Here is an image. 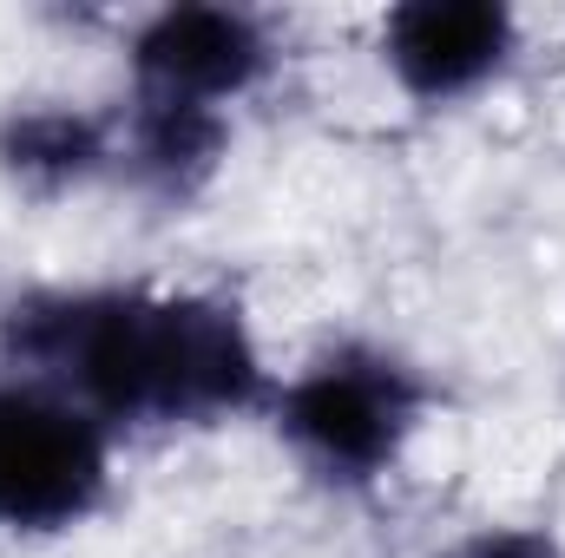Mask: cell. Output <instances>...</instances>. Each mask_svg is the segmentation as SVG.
Masks as SVG:
<instances>
[{
  "label": "cell",
  "mask_w": 565,
  "mask_h": 558,
  "mask_svg": "<svg viewBox=\"0 0 565 558\" xmlns=\"http://www.w3.org/2000/svg\"><path fill=\"white\" fill-rule=\"evenodd\" d=\"M513 46V13L493 0H415L388 13V66L408 93L454 99L480 86Z\"/></svg>",
  "instance_id": "cell-5"
},
{
  "label": "cell",
  "mask_w": 565,
  "mask_h": 558,
  "mask_svg": "<svg viewBox=\"0 0 565 558\" xmlns=\"http://www.w3.org/2000/svg\"><path fill=\"white\" fill-rule=\"evenodd\" d=\"M99 158V126L79 112H26L7 126V164L26 178H73Z\"/></svg>",
  "instance_id": "cell-6"
},
{
  "label": "cell",
  "mask_w": 565,
  "mask_h": 558,
  "mask_svg": "<svg viewBox=\"0 0 565 558\" xmlns=\"http://www.w3.org/2000/svg\"><path fill=\"white\" fill-rule=\"evenodd\" d=\"M13 348L119 420H204L257 395L231 309L198 296H79L13 309Z\"/></svg>",
  "instance_id": "cell-1"
},
{
  "label": "cell",
  "mask_w": 565,
  "mask_h": 558,
  "mask_svg": "<svg viewBox=\"0 0 565 558\" xmlns=\"http://www.w3.org/2000/svg\"><path fill=\"white\" fill-rule=\"evenodd\" d=\"M211 144H217V119H211V106H184V99H151V106H145L139 151H145L151 171L178 178V171L204 164Z\"/></svg>",
  "instance_id": "cell-7"
},
{
  "label": "cell",
  "mask_w": 565,
  "mask_h": 558,
  "mask_svg": "<svg viewBox=\"0 0 565 558\" xmlns=\"http://www.w3.org/2000/svg\"><path fill=\"white\" fill-rule=\"evenodd\" d=\"M467 558H553L540 539H520V533H507V539H480Z\"/></svg>",
  "instance_id": "cell-8"
},
{
  "label": "cell",
  "mask_w": 565,
  "mask_h": 558,
  "mask_svg": "<svg viewBox=\"0 0 565 558\" xmlns=\"http://www.w3.org/2000/svg\"><path fill=\"white\" fill-rule=\"evenodd\" d=\"M106 480L99 427L33 388H0V526L53 533L73 526Z\"/></svg>",
  "instance_id": "cell-2"
},
{
  "label": "cell",
  "mask_w": 565,
  "mask_h": 558,
  "mask_svg": "<svg viewBox=\"0 0 565 558\" xmlns=\"http://www.w3.org/2000/svg\"><path fill=\"white\" fill-rule=\"evenodd\" d=\"M415 382L382 362V355H335L316 375H302L282 401V420L296 433V447L342 473V480H369L395 460L408 420H415Z\"/></svg>",
  "instance_id": "cell-3"
},
{
  "label": "cell",
  "mask_w": 565,
  "mask_h": 558,
  "mask_svg": "<svg viewBox=\"0 0 565 558\" xmlns=\"http://www.w3.org/2000/svg\"><path fill=\"white\" fill-rule=\"evenodd\" d=\"M270 46L257 33L250 13L231 7H171L139 33V73L151 86V99H224L237 86H250L264 73Z\"/></svg>",
  "instance_id": "cell-4"
}]
</instances>
